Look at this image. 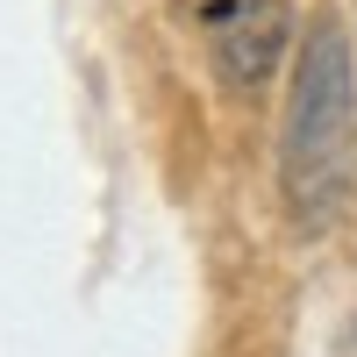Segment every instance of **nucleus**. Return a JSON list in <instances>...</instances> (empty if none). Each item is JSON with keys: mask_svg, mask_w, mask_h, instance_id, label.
<instances>
[{"mask_svg": "<svg viewBox=\"0 0 357 357\" xmlns=\"http://www.w3.org/2000/svg\"><path fill=\"white\" fill-rule=\"evenodd\" d=\"M350 15H357V0H350Z\"/></svg>", "mask_w": 357, "mask_h": 357, "instance_id": "nucleus-3", "label": "nucleus"}, {"mask_svg": "<svg viewBox=\"0 0 357 357\" xmlns=\"http://www.w3.org/2000/svg\"><path fill=\"white\" fill-rule=\"evenodd\" d=\"M200 36H207V65L236 93H264L293 50V15L286 0H200Z\"/></svg>", "mask_w": 357, "mask_h": 357, "instance_id": "nucleus-2", "label": "nucleus"}, {"mask_svg": "<svg viewBox=\"0 0 357 357\" xmlns=\"http://www.w3.org/2000/svg\"><path fill=\"white\" fill-rule=\"evenodd\" d=\"M357 193V50L336 15H314L293 43L286 122H279V200L301 236L343 222Z\"/></svg>", "mask_w": 357, "mask_h": 357, "instance_id": "nucleus-1", "label": "nucleus"}]
</instances>
